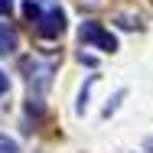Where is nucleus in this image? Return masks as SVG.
Segmentation results:
<instances>
[{
	"mask_svg": "<svg viewBox=\"0 0 153 153\" xmlns=\"http://www.w3.org/2000/svg\"><path fill=\"white\" fill-rule=\"evenodd\" d=\"M26 72H30V108H42V98L49 91V85H52V72H56V65L46 59H33L26 62Z\"/></svg>",
	"mask_w": 153,
	"mask_h": 153,
	"instance_id": "f257e3e1",
	"label": "nucleus"
},
{
	"mask_svg": "<svg viewBox=\"0 0 153 153\" xmlns=\"http://www.w3.org/2000/svg\"><path fill=\"white\" fill-rule=\"evenodd\" d=\"M78 36H82V42H91V46L104 49V52H114V49H117V39L104 30L101 23H91V20L78 26Z\"/></svg>",
	"mask_w": 153,
	"mask_h": 153,
	"instance_id": "f03ea898",
	"label": "nucleus"
},
{
	"mask_svg": "<svg viewBox=\"0 0 153 153\" xmlns=\"http://www.w3.org/2000/svg\"><path fill=\"white\" fill-rule=\"evenodd\" d=\"M36 20H39V33H42L46 39H56V36L65 33V13H62L59 7H49L46 13L39 10V16H36Z\"/></svg>",
	"mask_w": 153,
	"mask_h": 153,
	"instance_id": "7ed1b4c3",
	"label": "nucleus"
},
{
	"mask_svg": "<svg viewBox=\"0 0 153 153\" xmlns=\"http://www.w3.org/2000/svg\"><path fill=\"white\" fill-rule=\"evenodd\" d=\"M16 30L13 26H7V23H0V56H10L13 49H16Z\"/></svg>",
	"mask_w": 153,
	"mask_h": 153,
	"instance_id": "20e7f679",
	"label": "nucleus"
},
{
	"mask_svg": "<svg viewBox=\"0 0 153 153\" xmlns=\"http://www.w3.org/2000/svg\"><path fill=\"white\" fill-rule=\"evenodd\" d=\"M0 153H20V150H16V143H13V140L0 137Z\"/></svg>",
	"mask_w": 153,
	"mask_h": 153,
	"instance_id": "39448f33",
	"label": "nucleus"
},
{
	"mask_svg": "<svg viewBox=\"0 0 153 153\" xmlns=\"http://www.w3.org/2000/svg\"><path fill=\"white\" fill-rule=\"evenodd\" d=\"M10 10H13V0H0V16H7Z\"/></svg>",
	"mask_w": 153,
	"mask_h": 153,
	"instance_id": "423d86ee",
	"label": "nucleus"
},
{
	"mask_svg": "<svg viewBox=\"0 0 153 153\" xmlns=\"http://www.w3.org/2000/svg\"><path fill=\"white\" fill-rule=\"evenodd\" d=\"M10 88V78H7V72H0V94Z\"/></svg>",
	"mask_w": 153,
	"mask_h": 153,
	"instance_id": "0eeeda50",
	"label": "nucleus"
},
{
	"mask_svg": "<svg viewBox=\"0 0 153 153\" xmlns=\"http://www.w3.org/2000/svg\"><path fill=\"white\" fill-rule=\"evenodd\" d=\"M30 3H36V7H39V3H52V0H30Z\"/></svg>",
	"mask_w": 153,
	"mask_h": 153,
	"instance_id": "6e6552de",
	"label": "nucleus"
},
{
	"mask_svg": "<svg viewBox=\"0 0 153 153\" xmlns=\"http://www.w3.org/2000/svg\"><path fill=\"white\" fill-rule=\"evenodd\" d=\"M147 153H153V140H147Z\"/></svg>",
	"mask_w": 153,
	"mask_h": 153,
	"instance_id": "1a4fd4ad",
	"label": "nucleus"
}]
</instances>
